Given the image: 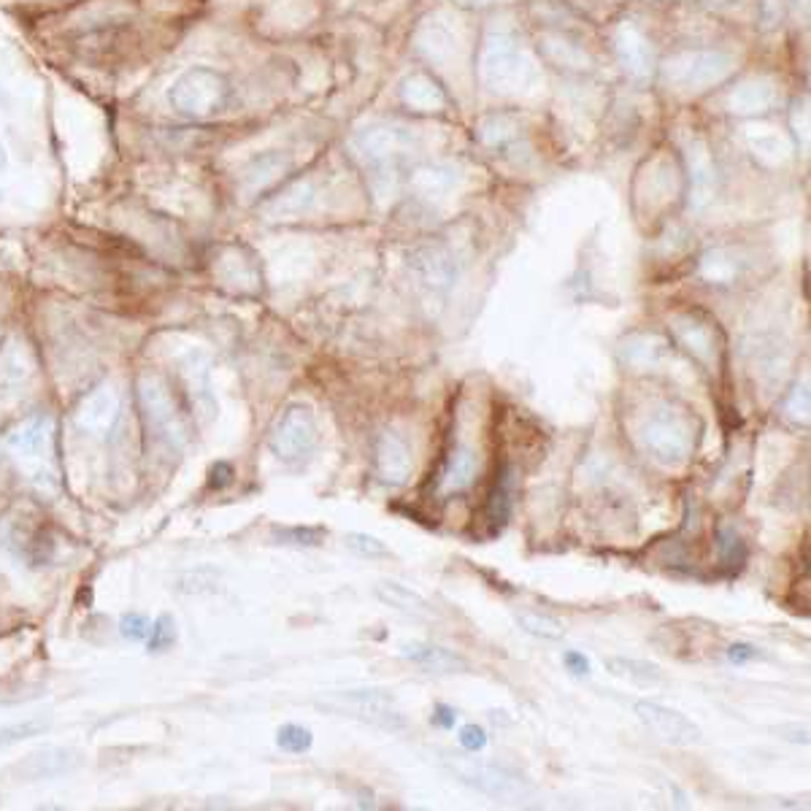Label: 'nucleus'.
<instances>
[{
    "instance_id": "obj_1",
    "label": "nucleus",
    "mask_w": 811,
    "mask_h": 811,
    "mask_svg": "<svg viewBox=\"0 0 811 811\" xmlns=\"http://www.w3.org/2000/svg\"><path fill=\"white\" fill-rule=\"evenodd\" d=\"M698 419L692 417L690 408L660 401L647 417L642 419L644 449L662 465H682L692 458L698 447Z\"/></svg>"
},
{
    "instance_id": "obj_2",
    "label": "nucleus",
    "mask_w": 811,
    "mask_h": 811,
    "mask_svg": "<svg viewBox=\"0 0 811 811\" xmlns=\"http://www.w3.org/2000/svg\"><path fill=\"white\" fill-rule=\"evenodd\" d=\"M9 449L20 460L22 469L31 473V482L35 487L55 490L61 484L55 423L50 417H33L22 423L9 436Z\"/></svg>"
},
{
    "instance_id": "obj_3",
    "label": "nucleus",
    "mask_w": 811,
    "mask_h": 811,
    "mask_svg": "<svg viewBox=\"0 0 811 811\" xmlns=\"http://www.w3.org/2000/svg\"><path fill=\"white\" fill-rule=\"evenodd\" d=\"M733 57L725 52L692 50L679 52L662 63V79L668 87L679 92H703L709 87L720 85L733 74Z\"/></svg>"
},
{
    "instance_id": "obj_4",
    "label": "nucleus",
    "mask_w": 811,
    "mask_h": 811,
    "mask_svg": "<svg viewBox=\"0 0 811 811\" xmlns=\"http://www.w3.org/2000/svg\"><path fill=\"white\" fill-rule=\"evenodd\" d=\"M479 74L487 90L493 92H517L528 85L533 65L519 52L517 39L508 33H493L484 44Z\"/></svg>"
},
{
    "instance_id": "obj_5",
    "label": "nucleus",
    "mask_w": 811,
    "mask_h": 811,
    "mask_svg": "<svg viewBox=\"0 0 811 811\" xmlns=\"http://www.w3.org/2000/svg\"><path fill=\"white\" fill-rule=\"evenodd\" d=\"M171 103L176 111L187 117H209L215 114L228 100V81L209 68L187 70L171 90Z\"/></svg>"
},
{
    "instance_id": "obj_6",
    "label": "nucleus",
    "mask_w": 811,
    "mask_h": 811,
    "mask_svg": "<svg viewBox=\"0 0 811 811\" xmlns=\"http://www.w3.org/2000/svg\"><path fill=\"white\" fill-rule=\"evenodd\" d=\"M268 443L271 452L284 463L309 458L314 447H317V423H314L311 408L289 406L287 412H282L274 430H271Z\"/></svg>"
},
{
    "instance_id": "obj_7",
    "label": "nucleus",
    "mask_w": 811,
    "mask_h": 811,
    "mask_svg": "<svg viewBox=\"0 0 811 811\" xmlns=\"http://www.w3.org/2000/svg\"><path fill=\"white\" fill-rule=\"evenodd\" d=\"M714 325L717 322H709V319H703L701 314L695 311H682L671 319L673 339H677L679 347H682L695 363L706 365L709 371H714V365L720 363L722 352V339Z\"/></svg>"
},
{
    "instance_id": "obj_8",
    "label": "nucleus",
    "mask_w": 811,
    "mask_h": 811,
    "mask_svg": "<svg viewBox=\"0 0 811 811\" xmlns=\"http://www.w3.org/2000/svg\"><path fill=\"white\" fill-rule=\"evenodd\" d=\"M636 717L655 733L662 742L673 744V747H692V744H701L703 733L690 717H684L677 709H668L662 703L655 701H638L636 703Z\"/></svg>"
},
{
    "instance_id": "obj_9",
    "label": "nucleus",
    "mask_w": 811,
    "mask_h": 811,
    "mask_svg": "<svg viewBox=\"0 0 811 811\" xmlns=\"http://www.w3.org/2000/svg\"><path fill=\"white\" fill-rule=\"evenodd\" d=\"M452 771L458 774V777L463 779L465 785L476 787L479 792H484V796L506 798V801H514V798H523L525 792H528V787H525L523 777L506 771V768L487 766V763L452 760Z\"/></svg>"
},
{
    "instance_id": "obj_10",
    "label": "nucleus",
    "mask_w": 811,
    "mask_h": 811,
    "mask_svg": "<svg viewBox=\"0 0 811 811\" xmlns=\"http://www.w3.org/2000/svg\"><path fill=\"white\" fill-rule=\"evenodd\" d=\"M376 476L387 487H404L412 479L414 454L406 438H401L395 430H382L376 438Z\"/></svg>"
},
{
    "instance_id": "obj_11",
    "label": "nucleus",
    "mask_w": 811,
    "mask_h": 811,
    "mask_svg": "<svg viewBox=\"0 0 811 811\" xmlns=\"http://www.w3.org/2000/svg\"><path fill=\"white\" fill-rule=\"evenodd\" d=\"M120 393L109 384L103 387H95L79 408H76L74 419L76 428L85 430L90 436H109L114 430L117 419H120Z\"/></svg>"
},
{
    "instance_id": "obj_12",
    "label": "nucleus",
    "mask_w": 811,
    "mask_h": 811,
    "mask_svg": "<svg viewBox=\"0 0 811 811\" xmlns=\"http://www.w3.org/2000/svg\"><path fill=\"white\" fill-rule=\"evenodd\" d=\"M141 401H144L150 425L157 430L160 436H168L171 441L185 436L182 417H179V412H176V404H174V395L168 393V387H165L160 379L155 376L144 379V384H141Z\"/></svg>"
},
{
    "instance_id": "obj_13",
    "label": "nucleus",
    "mask_w": 811,
    "mask_h": 811,
    "mask_svg": "<svg viewBox=\"0 0 811 811\" xmlns=\"http://www.w3.org/2000/svg\"><path fill=\"white\" fill-rule=\"evenodd\" d=\"M333 703L341 706L343 712L352 714V717L374 722V725L382 727H393L395 722H401L398 712L393 706V698L382 690H347L339 692L333 698Z\"/></svg>"
},
{
    "instance_id": "obj_14",
    "label": "nucleus",
    "mask_w": 811,
    "mask_h": 811,
    "mask_svg": "<svg viewBox=\"0 0 811 811\" xmlns=\"http://www.w3.org/2000/svg\"><path fill=\"white\" fill-rule=\"evenodd\" d=\"M476 469H479L476 452H473L469 443H454V449L447 454L441 471H438L436 493L438 495L465 493V490L476 482Z\"/></svg>"
},
{
    "instance_id": "obj_15",
    "label": "nucleus",
    "mask_w": 811,
    "mask_h": 811,
    "mask_svg": "<svg viewBox=\"0 0 811 811\" xmlns=\"http://www.w3.org/2000/svg\"><path fill=\"white\" fill-rule=\"evenodd\" d=\"M777 100H779V90H777V85H774V79L757 76V79L742 81V85L731 92V98H727V106H731L733 114L755 117V114H766V111H771Z\"/></svg>"
},
{
    "instance_id": "obj_16",
    "label": "nucleus",
    "mask_w": 811,
    "mask_h": 811,
    "mask_svg": "<svg viewBox=\"0 0 811 811\" xmlns=\"http://www.w3.org/2000/svg\"><path fill=\"white\" fill-rule=\"evenodd\" d=\"M35 374V358L31 347L22 341H6L0 347V390L6 393H17V390L28 387Z\"/></svg>"
},
{
    "instance_id": "obj_17",
    "label": "nucleus",
    "mask_w": 811,
    "mask_h": 811,
    "mask_svg": "<svg viewBox=\"0 0 811 811\" xmlns=\"http://www.w3.org/2000/svg\"><path fill=\"white\" fill-rule=\"evenodd\" d=\"M617 57L623 63L625 74L636 81H647L653 74V52H649L647 39L633 25H623L617 31Z\"/></svg>"
},
{
    "instance_id": "obj_18",
    "label": "nucleus",
    "mask_w": 811,
    "mask_h": 811,
    "mask_svg": "<svg viewBox=\"0 0 811 811\" xmlns=\"http://www.w3.org/2000/svg\"><path fill=\"white\" fill-rule=\"evenodd\" d=\"M404 657L412 660L414 666L425 668L430 673H458V671H469V660L460 657L452 649H443L438 644H406L404 647Z\"/></svg>"
},
{
    "instance_id": "obj_19",
    "label": "nucleus",
    "mask_w": 811,
    "mask_h": 811,
    "mask_svg": "<svg viewBox=\"0 0 811 811\" xmlns=\"http://www.w3.org/2000/svg\"><path fill=\"white\" fill-rule=\"evenodd\" d=\"M374 593L384 606L395 609V612H404L408 617H430V614H434L430 603L425 601L417 590L406 588V584L401 582H379Z\"/></svg>"
},
{
    "instance_id": "obj_20",
    "label": "nucleus",
    "mask_w": 811,
    "mask_h": 811,
    "mask_svg": "<svg viewBox=\"0 0 811 811\" xmlns=\"http://www.w3.org/2000/svg\"><path fill=\"white\" fill-rule=\"evenodd\" d=\"M401 98L414 111H438L447 103V95H443L441 87L425 74L408 76L404 81V90H401Z\"/></svg>"
},
{
    "instance_id": "obj_21",
    "label": "nucleus",
    "mask_w": 811,
    "mask_h": 811,
    "mask_svg": "<svg viewBox=\"0 0 811 811\" xmlns=\"http://www.w3.org/2000/svg\"><path fill=\"white\" fill-rule=\"evenodd\" d=\"M354 146L369 160H387L404 150V133L395 128H369L354 139Z\"/></svg>"
},
{
    "instance_id": "obj_22",
    "label": "nucleus",
    "mask_w": 811,
    "mask_h": 811,
    "mask_svg": "<svg viewBox=\"0 0 811 811\" xmlns=\"http://www.w3.org/2000/svg\"><path fill=\"white\" fill-rule=\"evenodd\" d=\"M687 160H690V171H692V187H695V204H706L712 198V187H714V163L709 157L706 144L701 139H692L690 146H687Z\"/></svg>"
},
{
    "instance_id": "obj_23",
    "label": "nucleus",
    "mask_w": 811,
    "mask_h": 811,
    "mask_svg": "<svg viewBox=\"0 0 811 811\" xmlns=\"http://www.w3.org/2000/svg\"><path fill=\"white\" fill-rule=\"evenodd\" d=\"M609 671L614 677L627 679V682L638 687H662L666 684V673L647 660H633V657H609L606 660Z\"/></svg>"
},
{
    "instance_id": "obj_24",
    "label": "nucleus",
    "mask_w": 811,
    "mask_h": 811,
    "mask_svg": "<svg viewBox=\"0 0 811 811\" xmlns=\"http://www.w3.org/2000/svg\"><path fill=\"white\" fill-rule=\"evenodd\" d=\"M517 625L523 627L525 633H530V636L544 638V642H558V638L566 636V627H562L560 620L549 617V614L519 612L517 614Z\"/></svg>"
},
{
    "instance_id": "obj_25",
    "label": "nucleus",
    "mask_w": 811,
    "mask_h": 811,
    "mask_svg": "<svg viewBox=\"0 0 811 811\" xmlns=\"http://www.w3.org/2000/svg\"><path fill=\"white\" fill-rule=\"evenodd\" d=\"M508 484H512V473L501 471V479L495 482V490H493V495H490V503H487L490 523H493L495 528L506 523L508 512H512V490H508Z\"/></svg>"
},
{
    "instance_id": "obj_26",
    "label": "nucleus",
    "mask_w": 811,
    "mask_h": 811,
    "mask_svg": "<svg viewBox=\"0 0 811 811\" xmlns=\"http://www.w3.org/2000/svg\"><path fill=\"white\" fill-rule=\"evenodd\" d=\"M276 744L284 752H293V755H300V752H309L314 744V736L309 727H300V725H284L280 727V736H276Z\"/></svg>"
},
{
    "instance_id": "obj_27",
    "label": "nucleus",
    "mask_w": 811,
    "mask_h": 811,
    "mask_svg": "<svg viewBox=\"0 0 811 811\" xmlns=\"http://www.w3.org/2000/svg\"><path fill=\"white\" fill-rule=\"evenodd\" d=\"M717 552H720V560L725 562V566H736V562L744 560L747 549H744L742 536H738L736 530L720 528L717 530Z\"/></svg>"
},
{
    "instance_id": "obj_28",
    "label": "nucleus",
    "mask_w": 811,
    "mask_h": 811,
    "mask_svg": "<svg viewBox=\"0 0 811 811\" xmlns=\"http://www.w3.org/2000/svg\"><path fill=\"white\" fill-rule=\"evenodd\" d=\"M347 547L352 549L354 555H360V558H369V560L387 558V555H390V549L384 547V541H379L376 536H369V533H349Z\"/></svg>"
},
{
    "instance_id": "obj_29",
    "label": "nucleus",
    "mask_w": 811,
    "mask_h": 811,
    "mask_svg": "<svg viewBox=\"0 0 811 811\" xmlns=\"http://www.w3.org/2000/svg\"><path fill=\"white\" fill-rule=\"evenodd\" d=\"M785 414L796 425H803V428H807V425H809V390H807V384H803V387L792 390V395L787 398V404H785Z\"/></svg>"
},
{
    "instance_id": "obj_30",
    "label": "nucleus",
    "mask_w": 811,
    "mask_h": 811,
    "mask_svg": "<svg viewBox=\"0 0 811 811\" xmlns=\"http://www.w3.org/2000/svg\"><path fill=\"white\" fill-rule=\"evenodd\" d=\"M176 642V625L171 617H160L150 631V649L152 653H163Z\"/></svg>"
},
{
    "instance_id": "obj_31",
    "label": "nucleus",
    "mask_w": 811,
    "mask_h": 811,
    "mask_svg": "<svg viewBox=\"0 0 811 811\" xmlns=\"http://www.w3.org/2000/svg\"><path fill=\"white\" fill-rule=\"evenodd\" d=\"M280 533L282 544H298V547H317L325 533L319 528H284Z\"/></svg>"
},
{
    "instance_id": "obj_32",
    "label": "nucleus",
    "mask_w": 811,
    "mask_h": 811,
    "mask_svg": "<svg viewBox=\"0 0 811 811\" xmlns=\"http://www.w3.org/2000/svg\"><path fill=\"white\" fill-rule=\"evenodd\" d=\"M120 631H122V636L130 638V642H141V638L150 636L152 625L146 623L144 614H125L120 623Z\"/></svg>"
},
{
    "instance_id": "obj_33",
    "label": "nucleus",
    "mask_w": 811,
    "mask_h": 811,
    "mask_svg": "<svg viewBox=\"0 0 811 811\" xmlns=\"http://www.w3.org/2000/svg\"><path fill=\"white\" fill-rule=\"evenodd\" d=\"M460 747L465 752H482L487 747V733H484V727L465 725L463 731H460Z\"/></svg>"
},
{
    "instance_id": "obj_34",
    "label": "nucleus",
    "mask_w": 811,
    "mask_h": 811,
    "mask_svg": "<svg viewBox=\"0 0 811 811\" xmlns=\"http://www.w3.org/2000/svg\"><path fill=\"white\" fill-rule=\"evenodd\" d=\"M752 152H755V157H766L768 152H777V155L785 160L787 157V144L785 141L779 139V135H763V139L752 141Z\"/></svg>"
},
{
    "instance_id": "obj_35",
    "label": "nucleus",
    "mask_w": 811,
    "mask_h": 811,
    "mask_svg": "<svg viewBox=\"0 0 811 811\" xmlns=\"http://www.w3.org/2000/svg\"><path fill=\"white\" fill-rule=\"evenodd\" d=\"M39 727H41L39 722H25V725L3 727V731H0V747H9V744L22 742V738H31Z\"/></svg>"
},
{
    "instance_id": "obj_36",
    "label": "nucleus",
    "mask_w": 811,
    "mask_h": 811,
    "mask_svg": "<svg viewBox=\"0 0 811 811\" xmlns=\"http://www.w3.org/2000/svg\"><path fill=\"white\" fill-rule=\"evenodd\" d=\"M562 662H566V668L573 673V677H588L590 673V660L584 655L566 653L562 655Z\"/></svg>"
},
{
    "instance_id": "obj_37",
    "label": "nucleus",
    "mask_w": 811,
    "mask_h": 811,
    "mask_svg": "<svg viewBox=\"0 0 811 811\" xmlns=\"http://www.w3.org/2000/svg\"><path fill=\"white\" fill-rule=\"evenodd\" d=\"M727 657H731V662H747V660H755V657H760V653H757L752 644H733V647L727 649Z\"/></svg>"
},
{
    "instance_id": "obj_38",
    "label": "nucleus",
    "mask_w": 811,
    "mask_h": 811,
    "mask_svg": "<svg viewBox=\"0 0 811 811\" xmlns=\"http://www.w3.org/2000/svg\"><path fill=\"white\" fill-rule=\"evenodd\" d=\"M233 476V469L228 463H217L215 471H211V487H224Z\"/></svg>"
},
{
    "instance_id": "obj_39",
    "label": "nucleus",
    "mask_w": 811,
    "mask_h": 811,
    "mask_svg": "<svg viewBox=\"0 0 811 811\" xmlns=\"http://www.w3.org/2000/svg\"><path fill=\"white\" fill-rule=\"evenodd\" d=\"M454 720H458V714H454V709H449V706H443V703H438V706H436V714H434V722H436V725H441V727H452V725H454Z\"/></svg>"
},
{
    "instance_id": "obj_40",
    "label": "nucleus",
    "mask_w": 811,
    "mask_h": 811,
    "mask_svg": "<svg viewBox=\"0 0 811 811\" xmlns=\"http://www.w3.org/2000/svg\"><path fill=\"white\" fill-rule=\"evenodd\" d=\"M471 3H487V0H471Z\"/></svg>"
}]
</instances>
